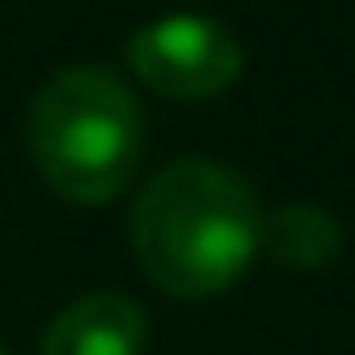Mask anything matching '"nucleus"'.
<instances>
[{"instance_id": "nucleus-5", "label": "nucleus", "mask_w": 355, "mask_h": 355, "mask_svg": "<svg viewBox=\"0 0 355 355\" xmlns=\"http://www.w3.org/2000/svg\"><path fill=\"white\" fill-rule=\"evenodd\" d=\"M345 230L324 204H282L261 214V251L288 272H324L340 256Z\"/></svg>"}, {"instance_id": "nucleus-6", "label": "nucleus", "mask_w": 355, "mask_h": 355, "mask_svg": "<svg viewBox=\"0 0 355 355\" xmlns=\"http://www.w3.org/2000/svg\"><path fill=\"white\" fill-rule=\"evenodd\" d=\"M0 355H6V345H0Z\"/></svg>"}, {"instance_id": "nucleus-1", "label": "nucleus", "mask_w": 355, "mask_h": 355, "mask_svg": "<svg viewBox=\"0 0 355 355\" xmlns=\"http://www.w3.org/2000/svg\"><path fill=\"white\" fill-rule=\"evenodd\" d=\"M261 199L235 167L183 157L141 189L131 209V251L173 298H214L261 256Z\"/></svg>"}, {"instance_id": "nucleus-3", "label": "nucleus", "mask_w": 355, "mask_h": 355, "mask_svg": "<svg viewBox=\"0 0 355 355\" xmlns=\"http://www.w3.org/2000/svg\"><path fill=\"white\" fill-rule=\"evenodd\" d=\"M125 63L162 100H214L241 78V42L214 16L173 11L146 21L125 42Z\"/></svg>"}, {"instance_id": "nucleus-4", "label": "nucleus", "mask_w": 355, "mask_h": 355, "mask_svg": "<svg viewBox=\"0 0 355 355\" xmlns=\"http://www.w3.org/2000/svg\"><path fill=\"white\" fill-rule=\"evenodd\" d=\"M146 309L125 293H89L68 303L42 334V355H141L146 350Z\"/></svg>"}, {"instance_id": "nucleus-2", "label": "nucleus", "mask_w": 355, "mask_h": 355, "mask_svg": "<svg viewBox=\"0 0 355 355\" xmlns=\"http://www.w3.org/2000/svg\"><path fill=\"white\" fill-rule=\"evenodd\" d=\"M26 152L58 199L110 204L141 167V105L110 68H63L26 110Z\"/></svg>"}]
</instances>
